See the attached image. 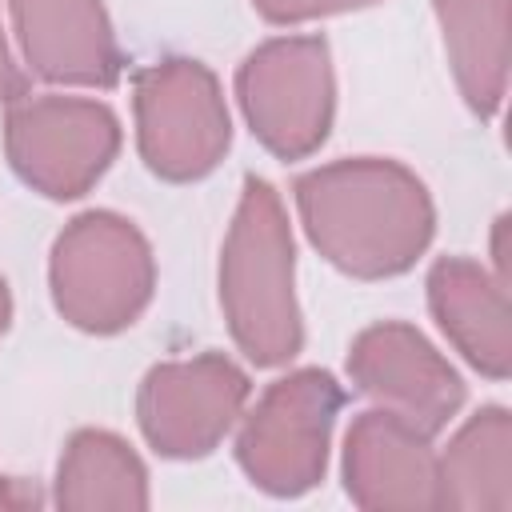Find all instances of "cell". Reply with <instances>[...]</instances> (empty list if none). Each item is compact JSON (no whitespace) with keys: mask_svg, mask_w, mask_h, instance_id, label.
<instances>
[{"mask_svg":"<svg viewBox=\"0 0 512 512\" xmlns=\"http://www.w3.org/2000/svg\"><path fill=\"white\" fill-rule=\"evenodd\" d=\"M56 312L92 336L124 332L156 292V256L148 236L120 212L92 208L64 224L48 256Z\"/></svg>","mask_w":512,"mask_h":512,"instance_id":"cell-3","label":"cell"},{"mask_svg":"<svg viewBox=\"0 0 512 512\" xmlns=\"http://www.w3.org/2000/svg\"><path fill=\"white\" fill-rule=\"evenodd\" d=\"M428 308L448 344L488 380L512 372L508 284L468 256H440L428 272Z\"/></svg>","mask_w":512,"mask_h":512,"instance_id":"cell-12","label":"cell"},{"mask_svg":"<svg viewBox=\"0 0 512 512\" xmlns=\"http://www.w3.org/2000/svg\"><path fill=\"white\" fill-rule=\"evenodd\" d=\"M236 100L276 160L312 156L336 116V72L324 36H276L236 68Z\"/></svg>","mask_w":512,"mask_h":512,"instance_id":"cell-6","label":"cell"},{"mask_svg":"<svg viewBox=\"0 0 512 512\" xmlns=\"http://www.w3.org/2000/svg\"><path fill=\"white\" fill-rule=\"evenodd\" d=\"M348 376L376 408L408 420L424 436L444 432L464 404L460 372L404 320L368 324L348 348Z\"/></svg>","mask_w":512,"mask_h":512,"instance_id":"cell-9","label":"cell"},{"mask_svg":"<svg viewBox=\"0 0 512 512\" xmlns=\"http://www.w3.org/2000/svg\"><path fill=\"white\" fill-rule=\"evenodd\" d=\"M292 192L312 248L356 280L408 272L436 232L432 196L400 160H332L304 172Z\"/></svg>","mask_w":512,"mask_h":512,"instance_id":"cell-1","label":"cell"},{"mask_svg":"<svg viewBox=\"0 0 512 512\" xmlns=\"http://www.w3.org/2000/svg\"><path fill=\"white\" fill-rule=\"evenodd\" d=\"M8 324H12V292H8V280L0 276V336L8 332Z\"/></svg>","mask_w":512,"mask_h":512,"instance_id":"cell-18","label":"cell"},{"mask_svg":"<svg viewBox=\"0 0 512 512\" xmlns=\"http://www.w3.org/2000/svg\"><path fill=\"white\" fill-rule=\"evenodd\" d=\"M248 396V372L224 352L160 360L140 380L136 420L156 456L200 460L232 432Z\"/></svg>","mask_w":512,"mask_h":512,"instance_id":"cell-8","label":"cell"},{"mask_svg":"<svg viewBox=\"0 0 512 512\" xmlns=\"http://www.w3.org/2000/svg\"><path fill=\"white\" fill-rule=\"evenodd\" d=\"M344 388L324 368H296L264 388L236 436L244 476L268 496H304L328 472Z\"/></svg>","mask_w":512,"mask_h":512,"instance_id":"cell-5","label":"cell"},{"mask_svg":"<svg viewBox=\"0 0 512 512\" xmlns=\"http://www.w3.org/2000/svg\"><path fill=\"white\" fill-rule=\"evenodd\" d=\"M132 112L140 160L172 184L208 176L232 144L220 80L192 56H168L140 68L132 80Z\"/></svg>","mask_w":512,"mask_h":512,"instance_id":"cell-4","label":"cell"},{"mask_svg":"<svg viewBox=\"0 0 512 512\" xmlns=\"http://www.w3.org/2000/svg\"><path fill=\"white\" fill-rule=\"evenodd\" d=\"M16 96H24V76L8 52V40H4V28H0V104H12Z\"/></svg>","mask_w":512,"mask_h":512,"instance_id":"cell-17","label":"cell"},{"mask_svg":"<svg viewBox=\"0 0 512 512\" xmlns=\"http://www.w3.org/2000/svg\"><path fill=\"white\" fill-rule=\"evenodd\" d=\"M436 508H512V416L500 404L472 412L436 456Z\"/></svg>","mask_w":512,"mask_h":512,"instance_id":"cell-13","label":"cell"},{"mask_svg":"<svg viewBox=\"0 0 512 512\" xmlns=\"http://www.w3.org/2000/svg\"><path fill=\"white\" fill-rule=\"evenodd\" d=\"M372 4H380V0H252V8L268 24H304V20L356 12V8H372Z\"/></svg>","mask_w":512,"mask_h":512,"instance_id":"cell-16","label":"cell"},{"mask_svg":"<svg viewBox=\"0 0 512 512\" xmlns=\"http://www.w3.org/2000/svg\"><path fill=\"white\" fill-rule=\"evenodd\" d=\"M12 172L48 200L84 196L120 152V120L104 100L24 92L4 116Z\"/></svg>","mask_w":512,"mask_h":512,"instance_id":"cell-7","label":"cell"},{"mask_svg":"<svg viewBox=\"0 0 512 512\" xmlns=\"http://www.w3.org/2000/svg\"><path fill=\"white\" fill-rule=\"evenodd\" d=\"M508 4L512 0H432L448 68L480 120H492L508 96Z\"/></svg>","mask_w":512,"mask_h":512,"instance_id":"cell-14","label":"cell"},{"mask_svg":"<svg viewBox=\"0 0 512 512\" xmlns=\"http://www.w3.org/2000/svg\"><path fill=\"white\" fill-rule=\"evenodd\" d=\"M52 500L60 508H148V468L136 448L108 428H80L68 436L64 456L56 464Z\"/></svg>","mask_w":512,"mask_h":512,"instance_id":"cell-15","label":"cell"},{"mask_svg":"<svg viewBox=\"0 0 512 512\" xmlns=\"http://www.w3.org/2000/svg\"><path fill=\"white\" fill-rule=\"evenodd\" d=\"M344 492L360 508H436L432 436L384 408L360 412L344 436Z\"/></svg>","mask_w":512,"mask_h":512,"instance_id":"cell-11","label":"cell"},{"mask_svg":"<svg viewBox=\"0 0 512 512\" xmlns=\"http://www.w3.org/2000/svg\"><path fill=\"white\" fill-rule=\"evenodd\" d=\"M32 76L68 88H112L124 56L104 0H8Z\"/></svg>","mask_w":512,"mask_h":512,"instance_id":"cell-10","label":"cell"},{"mask_svg":"<svg viewBox=\"0 0 512 512\" xmlns=\"http://www.w3.org/2000/svg\"><path fill=\"white\" fill-rule=\"evenodd\" d=\"M220 308L236 348L256 368H280L304 348L288 212L280 192L260 176H244L220 248Z\"/></svg>","mask_w":512,"mask_h":512,"instance_id":"cell-2","label":"cell"}]
</instances>
